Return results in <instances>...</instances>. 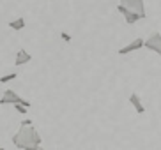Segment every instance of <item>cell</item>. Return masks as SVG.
Returning a JSON list of instances; mask_svg holds the SVG:
<instances>
[{"instance_id":"cell-10","label":"cell","mask_w":161,"mask_h":150,"mask_svg":"<svg viewBox=\"0 0 161 150\" xmlns=\"http://www.w3.org/2000/svg\"><path fill=\"white\" fill-rule=\"evenodd\" d=\"M14 78H18V72H9V74H4L2 78H0V83H7V81L14 80Z\"/></svg>"},{"instance_id":"cell-8","label":"cell","mask_w":161,"mask_h":150,"mask_svg":"<svg viewBox=\"0 0 161 150\" xmlns=\"http://www.w3.org/2000/svg\"><path fill=\"white\" fill-rule=\"evenodd\" d=\"M32 60V55H30L27 50H18L16 51V58H14V66H25Z\"/></svg>"},{"instance_id":"cell-5","label":"cell","mask_w":161,"mask_h":150,"mask_svg":"<svg viewBox=\"0 0 161 150\" xmlns=\"http://www.w3.org/2000/svg\"><path fill=\"white\" fill-rule=\"evenodd\" d=\"M117 11H119V13H120V14L124 16V19H126V23H128V25H133V23H136L138 19H142V18H140V16H138L136 13H133V11H129L128 7H124L122 4H119V5H117Z\"/></svg>"},{"instance_id":"cell-11","label":"cell","mask_w":161,"mask_h":150,"mask_svg":"<svg viewBox=\"0 0 161 150\" xmlns=\"http://www.w3.org/2000/svg\"><path fill=\"white\" fill-rule=\"evenodd\" d=\"M60 37H64V41H67V42L71 41V37H69V35H67V34H64V32L60 34Z\"/></svg>"},{"instance_id":"cell-6","label":"cell","mask_w":161,"mask_h":150,"mask_svg":"<svg viewBox=\"0 0 161 150\" xmlns=\"http://www.w3.org/2000/svg\"><path fill=\"white\" fill-rule=\"evenodd\" d=\"M140 48H143V39L142 37H136L133 42H129L128 46L119 48V55H128V53H131V51H138Z\"/></svg>"},{"instance_id":"cell-3","label":"cell","mask_w":161,"mask_h":150,"mask_svg":"<svg viewBox=\"0 0 161 150\" xmlns=\"http://www.w3.org/2000/svg\"><path fill=\"white\" fill-rule=\"evenodd\" d=\"M119 4H122L124 7H128V9L133 11V13H136L142 19L147 18V11H145L143 0H119Z\"/></svg>"},{"instance_id":"cell-7","label":"cell","mask_w":161,"mask_h":150,"mask_svg":"<svg viewBox=\"0 0 161 150\" xmlns=\"http://www.w3.org/2000/svg\"><path fill=\"white\" fill-rule=\"evenodd\" d=\"M129 103H131V106L135 108V111H136L138 115H143V113H145V106H143L142 99H140V95H138V94L133 92V94L129 95Z\"/></svg>"},{"instance_id":"cell-1","label":"cell","mask_w":161,"mask_h":150,"mask_svg":"<svg viewBox=\"0 0 161 150\" xmlns=\"http://www.w3.org/2000/svg\"><path fill=\"white\" fill-rule=\"evenodd\" d=\"M13 143L16 148H23V150H37L43 145V138L39 136V131L34 127L32 120H23L19 126L18 132L13 136Z\"/></svg>"},{"instance_id":"cell-2","label":"cell","mask_w":161,"mask_h":150,"mask_svg":"<svg viewBox=\"0 0 161 150\" xmlns=\"http://www.w3.org/2000/svg\"><path fill=\"white\" fill-rule=\"evenodd\" d=\"M0 104L4 106V104H23V106H27V108H30V103L27 101V99H23L21 95H18L14 92V90H5L4 94H2V97H0Z\"/></svg>"},{"instance_id":"cell-9","label":"cell","mask_w":161,"mask_h":150,"mask_svg":"<svg viewBox=\"0 0 161 150\" xmlns=\"http://www.w3.org/2000/svg\"><path fill=\"white\" fill-rule=\"evenodd\" d=\"M9 28H13V30H21V28H25V19L23 18L13 19V21L9 23Z\"/></svg>"},{"instance_id":"cell-4","label":"cell","mask_w":161,"mask_h":150,"mask_svg":"<svg viewBox=\"0 0 161 150\" xmlns=\"http://www.w3.org/2000/svg\"><path fill=\"white\" fill-rule=\"evenodd\" d=\"M143 48H147V50H151V51L161 55V34L152 32L151 35L147 37V41H143Z\"/></svg>"}]
</instances>
